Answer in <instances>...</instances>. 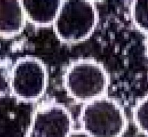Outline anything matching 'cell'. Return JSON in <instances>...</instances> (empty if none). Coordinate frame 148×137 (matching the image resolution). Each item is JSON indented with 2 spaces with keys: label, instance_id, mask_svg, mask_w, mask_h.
I'll list each match as a JSON object with an SVG mask.
<instances>
[{
  "label": "cell",
  "instance_id": "obj_4",
  "mask_svg": "<svg viewBox=\"0 0 148 137\" xmlns=\"http://www.w3.org/2000/svg\"><path fill=\"white\" fill-rule=\"evenodd\" d=\"M47 75L43 64L38 59L26 57L13 65L10 77V90L17 98L32 101L40 98L46 89Z\"/></svg>",
  "mask_w": 148,
  "mask_h": 137
},
{
  "label": "cell",
  "instance_id": "obj_11",
  "mask_svg": "<svg viewBox=\"0 0 148 137\" xmlns=\"http://www.w3.org/2000/svg\"><path fill=\"white\" fill-rule=\"evenodd\" d=\"M146 50H147V55H148V39H147V44H146Z\"/></svg>",
  "mask_w": 148,
  "mask_h": 137
},
{
  "label": "cell",
  "instance_id": "obj_9",
  "mask_svg": "<svg viewBox=\"0 0 148 137\" xmlns=\"http://www.w3.org/2000/svg\"><path fill=\"white\" fill-rule=\"evenodd\" d=\"M134 119L138 128L148 135V96L140 99L136 105Z\"/></svg>",
  "mask_w": 148,
  "mask_h": 137
},
{
  "label": "cell",
  "instance_id": "obj_5",
  "mask_svg": "<svg viewBox=\"0 0 148 137\" xmlns=\"http://www.w3.org/2000/svg\"><path fill=\"white\" fill-rule=\"evenodd\" d=\"M72 129V120L68 110L60 104L50 102L35 111L28 137H67Z\"/></svg>",
  "mask_w": 148,
  "mask_h": 137
},
{
  "label": "cell",
  "instance_id": "obj_1",
  "mask_svg": "<svg viewBox=\"0 0 148 137\" xmlns=\"http://www.w3.org/2000/svg\"><path fill=\"white\" fill-rule=\"evenodd\" d=\"M80 120L83 131L91 137H120L127 124L121 107L115 101L103 97L87 102Z\"/></svg>",
  "mask_w": 148,
  "mask_h": 137
},
{
  "label": "cell",
  "instance_id": "obj_2",
  "mask_svg": "<svg viewBox=\"0 0 148 137\" xmlns=\"http://www.w3.org/2000/svg\"><path fill=\"white\" fill-rule=\"evenodd\" d=\"M97 24V12L93 3L87 1H62L54 23L58 38L66 43L86 39Z\"/></svg>",
  "mask_w": 148,
  "mask_h": 137
},
{
  "label": "cell",
  "instance_id": "obj_8",
  "mask_svg": "<svg viewBox=\"0 0 148 137\" xmlns=\"http://www.w3.org/2000/svg\"><path fill=\"white\" fill-rule=\"evenodd\" d=\"M131 13L136 27L141 31L148 32V0L134 1Z\"/></svg>",
  "mask_w": 148,
  "mask_h": 137
},
{
  "label": "cell",
  "instance_id": "obj_7",
  "mask_svg": "<svg viewBox=\"0 0 148 137\" xmlns=\"http://www.w3.org/2000/svg\"><path fill=\"white\" fill-rule=\"evenodd\" d=\"M26 20L36 26L54 23L62 1L53 0L20 1Z\"/></svg>",
  "mask_w": 148,
  "mask_h": 137
},
{
  "label": "cell",
  "instance_id": "obj_3",
  "mask_svg": "<svg viewBox=\"0 0 148 137\" xmlns=\"http://www.w3.org/2000/svg\"><path fill=\"white\" fill-rule=\"evenodd\" d=\"M68 93L80 101L89 102L102 97L108 85L106 72L97 61L82 59L71 63L64 75Z\"/></svg>",
  "mask_w": 148,
  "mask_h": 137
},
{
  "label": "cell",
  "instance_id": "obj_6",
  "mask_svg": "<svg viewBox=\"0 0 148 137\" xmlns=\"http://www.w3.org/2000/svg\"><path fill=\"white\" fill-rule=\"evenodd\" d=\"M25 20L20 1L0 0V36L10 38L20 34Z\"/></svg>",
  "mask_w": 148,
  "mask_h": 137
},
{
  "label": "cell",
  "instance_id": "obj_10",
  "mask_svg": "<svg viewBox=\"0 0 148 137\" xmlns=\"http://www.w3.org/2000/svg\"><path fill=\"white\" fill-rule=\"evenodd\" d=\"M67 137H91L84 131H72Z\"/></svg>",
  "mask_w": 148,
  "mask_h": 137
}]
</instances>
